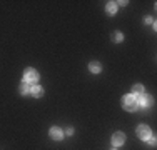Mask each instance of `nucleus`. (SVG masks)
<instances>
[{"label": "nucleus", "instance_id": "f257e3e1", "mask_svg": "<svg viewBox=\"0 0 157 150\" xmlns=\"http://www.w3.org/2000/svg\"><path fill=\"white\" fill-rule=\"evenodd\" d=\"M122 107L125 108V110L129 112H134L139 108V103H137V97H134L132 93L130 95H125L124 99H122Z\"/></svg>", "mask_w": 157, "mask_h": 150}, {"label": "nucleus", "instance_id": "f03ea898", "mask_svg": "<svg viewBox=\"0 0 157 150\" xmlns=\"http://www.w3.org/2000/svg\"><path fill=\"white\" fill-rule=\"evenodd\" d=\"M39 80V73L33 69H27L24 72V84H35Z\"/></svg>", "mask_w": 157, "mask_h": 150}, {"label": "nucleus", "instance_id": "7ed1b4c3", "mask_svg": "<svg viewBox=\"0 0 157 150\" xmlns=\"http://www.w3.org/2000/svg\"><path fill=\"white\" fill-rule=\"evenodd\" d=\"M137 137H139L140 140H149V138L152 137V135H151V129H149L147 125H139V127H137Z\"/></svg>", "mask_w": 157, "mask_h": 150}, {"label": "nucleus", "instance_id": "20e7f679", "mask_svg": "<svg viewBox=\"0 0 157 150\" xmlns=\"http://www.w3.org/2000/svg\"><path fill=\"white\" fill-rule=\"evenodd\" d=\"M125 140V135L122 132H115L114 135H112V144L115 145V147H119V145H122Z\"/></svg>", "mask_w": 157, "mask_h": 150}, {"label": "nucleus", "instance_id": "39448f33", "mask_svg": "<svg viewBox=\"0 0 157 150\" xmlns=\"http://www.w3.org/2000/svg\"><path fill=\"white\" fill-rule=\"evenodd\" d=\"M137 103L142 105V107H151V105H152V99H151V97H147V95H144V93H142V95L139 97V99H137Z\"/></svg>", "mask_w": 157, "mask_h": 150}, {"label": "nucleus", "instance_id": "423d86ee", "mask_svg": "<svg viewBox=\"0 0 157 150\" xmlns=\"http://www.w3.org/2000/svg\"><path fill=\"white\" fill-rule=\"evenodd\" d=\"M50 137L54 138V140H60L62 138V130L59 129V127H52L50 129Z\"/></svg>", "mask_w": 157, "mask_h": 150}, {"label": "nucleus", "instance_id": "0eeeda50", "mask_svg": "<svg viewBox=\"0 0 157 150\" xmlns=\"http://www.w3.org/2000/svg\"><path fill=\"white\" fill-rule=\"evenodd\" d=\"M30 93H32L33 97H37V99H39V97L44 95V90H42V87H39V85H33V87L30 88Z\"/></svg>", "mask_w": 157, "mask_h": 150}, {"label": "nucleus", "instance_id": "6e6552de", "mask_svg": "<svg viewBox=\"0 0 157 150\" xmlns=\"http://www.w3.org/2000/svg\"><path fill=\"white\" fill-rule=\"evenodd\" d=\"M100 69H102V67H100V63H99V62H92L90 65H89V70H90L92 73H99V72H100Z\"/></svg>", "mask_w": 157, "mask_h": 150}, {"label": "nucleus", "instance_id": "1a4fd4ad", "mask_svg": "<svg viewBox=\"0 0 157 150\" xmlns=\"http://www.w3.org/2000/svg\"><path fill=\"white\" fill-rule=\"evenodd\" d=\"M142 93H144V87H142V85H134V88H132V95H142Z\"/></svg>", "mask_w": 157, "mask_h": 150}, {"label": "nucleus", "instance_id": "9d476101", "mask_svg": "<svg viewBox=\"0 0 157 150\" xmlns=\"http://www.w3.org/2000/svg\"><path fill=\"white\" fill-rule=\"evenodd\" d=\"M18 92H20L22 95H27V93L30 92V88H29L27 84H20V87H18Z\"/></svg>", "mask_w": 157, "mask_h": 150}, {"label": "nucleus", "instance_id": "9b49d317", "mask_svg": "<svg viewBox=\"0 0 157 150\" xmlns=\"http://www.w3.org/2000/svg\"><path fill=\"white\" fill-rule=\"evenodd\" d=\"M115 10H117L115 2H109V3H107V12H109V13H115Z\"/></svg>", "mask_w": 157, "mask_h": 150}, {"label": "nucleus", "instance_id": "f8f14e48", "mask_svg": "<svg viewBox=\"0 0 157 150\" xmlns=\"http://www.w3.org/2000/svg\"><path fill=\"white\" fill-rule=\"evenodd\" d=\"M122 39H124V37H122V33H114V37H112V40H114V42H122Z\"/></svg>", "mask_w": 157, "mask_h": 150}, {"label": "nucleus", "instance_id": "ddd939ff", "mask_svg": "<svg viewBox=\"0 0 157 150\" xmlns=\"http://www.w3.org/2000/svg\"><path fill=\"white\" fill-rule=\"evenodd\" d=\"M149 140H151V145H155V138H154V137H151Z\"/></svg>", "mask_w": 157, "mask_h": 150}, {"label": "nucleus", "instance_id": "4468645a", "mask_svg": "<svg viewBox=\"0 0 157 150\" xmlns=\"http://www.w3.org/2000/svg\"><path fill=\"white\" fill-rule=\"evenodd\" d=\"M74 133V129H67V135H72Z\"/></svg>", "mask_w": 157, "mask_h": 150}]
</instances>
